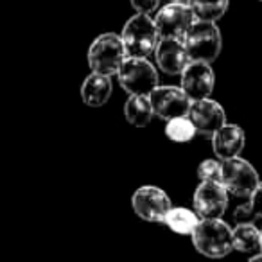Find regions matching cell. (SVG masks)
Here are the masks:
<instances>
[{
    "label": "cell",
    "mask_w": 262,
    "mask_h": 262,
    "mask_svg": "<svg viewBox=\"0 0 262 262\" xmlns=\"http://www.w3.org/2000/svg\"><path fill=\"white\" fill-rule=\"evenodd\" d=\"M129 2L137 13H146V15L153 13L160 4V0H129Z\"/></svg>",
    "instance_id": "cell-23"
},
{
    "label": "cell",
    "mask_w": 262,
    "mask_h": 262,
    "mask_svg": "<svg viewBox=\"0 0 262 262\" xmlns=\"http://www.w3.org/2000/svg\"><path fill=\"white\" fill-rule=\"evenodd\" d=\"M198 178L201 182H219L221 183V162L205 160L198 167Z\"/></svg>",
    "instance_id": "cell-22"
},
{
    "label": "cell",
    "mask_w": 262,
    "mask_h": 262,
    "mask_svg": "<svg viewBox=\"0 0 262 262\" xmlns=\"http://www.w3.org/2000/svg\"><path fill=\"white\" fill-rule=\"evenodd\" d=\"M124 115L129 124L137 127H146L153 119V106L147 95H129L124 104Z\"/></svg>",
    "instance_id": "cell-17"
},
{
    "label": "cell",
    "mask_w": 262,
    "mask_h": 262,
    "mask_svg": "<svg viewBox=\"0 0 262 262\" xmlns=\"http://www.w3.org/2000/svg\"><path fill=\"white\" fill-rule=\"evenodd\" d=\"M183 45H185L190 61L212 63L221 54L223 38L214 22L194 20L183 36Z\"/></svg>",
    "instance_id": "cell-1"
},
{
    "label": "cell",
    "mask_w": 262,
    "mask_h": 262,
    "mask_svg": "<svg viewBox=\"0 0 262 262\" xmlns=\"http://www.w3.org/2000/svg\"><path fill=\"white\" fill-rule=\"evenodd\" d=\"M120 38L127 56L147 58L155 52V47L160 40V33L157 29L155 18L146 13H137L126 22Z\"/></svg>",
    "instance_id": "cell-2"
},
{
    "label": "cell",
    "mask_w": 262,
    "mask_h": 262,
    "mask_svg": "<svg viewBox=\"0 0 262 262\" xmlns=\"http://www.w3.org/2000/svg\"><path fill=\"white\" fill-rule=\"evenodd\" d=\"M147 97L153 106V113L164 120L187 115L192 102L182 86H157Z\"/></svg>",
    "instance_id": "cell-10"
},
{
    "label": "cell",
    "mask_w": 262,
    "mask_h": 262,
    "mask_svg": "<svg viewBox=\"0 0 262 262\" xmlns=\"http://www.w3.org/2000/svg\"><path fill=\"white\" fill-rule=\"evenodd\" d=\"M115 76L129 95H149L158 86V72L146 58L127 56Z\"/></svg>",
    "instance_id": "cell-5"
},
{
    "label": "cell",
    "mask_w": 262,
    "mask_h": 262,
    "mask_svg": "<svg viewBox=\"0 0 262 262\" xmlns=\"http://www.w3.org/2000/svg\"><path fill=\"white\" fill-rule=\"evenodd\" d=\"M190 235L196 250L207 257L221 258L233 250L232 228L225 221H221V217L200 219Z\"/></svg>",
    "instance_id": "cell-3"
},
{
    "label": "cell",
    "mask_w": 262,
    "mask_h": 262,
    "mask_svg": "<svg viewBox=\"0 0 262 262\" xmlns=\"http://www.w3.org/2000/svg\"><path fill=\"white\" fill-rule=\"evenodd\" d=\"M155 58H157L160 70H164L169 76L182 74L190 61L183 40H178V38H160L155 47Z\"/></svg>",
    "instance_id": "cell-13"
},
{
    "label": "cell",
    "mask_w": 262,
    "mask_h": 262,
    "mask_svg": "<svg viewBox=\"0 0 262 262\" xmlns=\"http://www.w3.org/2000/svg\"><path fill=\"white\" fill-rule=\"evenodd\" d=\"M198 214L185 207H171V210L167 212L164 223L176 233H182V235H190L192 230L198 225Z\"/></svg>",
    "instance_id": "cell-18"
},
{
    "label": "cell",
    "mask_w": 262,
    "mask_h": 262,
    "mask_svg": "<svg viewBox=\"0 0 262 262\" xmlns=\"http://www.w3.org/2000/svg\"><path fill=\"white\" fill-rule=\"evenodd\" d=\"M196 20L190 6L187 4V0H172L171 4L164 6L158 11L155 24L160 33V38H178L183 40L185 33L192 22Z\"/></svg>",
    "instance_id": "cell-7"
},
{
    "label": "cell",
    "mask_w": 262,
    "mask_h": 262,
    "mask_svg": "<svg viewBox=\"0 0 262 262\" xmlns=\"http://www.w3.org/2000/svg\"><path fill=\"white\" fill-rule=\"evenodd\" d=\"M258 182L260 180L255 167L241 157H232L221 162V183L228 196L250 198Z\"/></svg>",
    "instance_id": "cell-6"
},
{
    "label": "cell",
    "mask_w": 262,
    "mask_h": 262,
    "mask_svg": "<svg viewBox=\"0 0 262 262\" xmlns=\"http://www.w3.org/2000/svg\"><path fill=\"white\" fill-rule=\"evenodd\" d=\"M260 251H262V230H260Z\"/></svg>",
    "instance_id": "cell-24"
},
{
    "label": "cell",
    "mask_w": 262,
    "mask_h": 262,
    "mask_svg": "<svg viewBox=\"0 0 262 262\" xmlns=\"http://www.w3.org/2000/svg\"><path fill=\"white\" fill-rule=\"evenodd\" d=\"M233 250L248 255H255L260 251V230L255 228L253 223H239L235 230H232Z\"/></svg>",
    "instance_id": "cell-16"
},
{
    "label": "cell",
    "mask_w": 262,
    "mask_h": 262,
    "mask_svg": "<svg viewBox=\"0 0 262 262\" xmlns=\"http://www.w3.org/2000/svg\"><path fill=\"white\" fill-rule=\"evenodd\" d=\"M182 76V90L187 94L190 101H200L212 94L215 84V76L210 63L205 61H189L183 69Z\"/></svg>",
    "instance_id": "cell-11"
},
{
    "label": "cell",
    "mask_w": 262,
    "mask_h": 262,
    "mask_svg": "<svg viewBox=\"0 0 262 262\" xmlns=\"http://www.w3.org/2000/svg\"><path fill=\"white\" fill-rule=\"evenodd\" d=\"M244 142H246V135L235 124L225 122L212 135V147H214V153L219 160L239 157L241 151L244 149Z\"/></svg>",
    "instance_id": "cell-14"
},
{
    "label": "cell",
    "mask_w": 262,
    "mask_h": 262,
    "mask_svg": "<svg viewBox=\"0 0 262 262\" xmlns=\"http://www.w3.org/2000/svg\"><path fill=\"white\" fill-rule=\"evenodd\" d=\"M110 95H112V79L104 74L92 72L81 86V97H83L84 104L92 106V108L106 104Z\"/></svg>",
    "instance_id": "cell-15"
},
{
    "label": "cell",
    "mask_w": 262,
    "mask_h": 262,
    "mask_svg": "<svg viewBox=\"0 0 262 262\" xmlns=\"http://www.w3.org/2000/svg\"><path fill=\"white\" fill-rule=\"evenodd\" d=\"M127 58L122 38L115 33H104L92 41L88 49V65L92 72L115 76L117 70Z\"/></svg>",
    "instance_id": "cell-4"
},
{
    "label": "cell",
    "mask_w": 262,
    "mask_h": 262,
    "mask_svg": "<svg viewBox=\"0 0 262 262\" xmlns=\"http://www.w3.org/2000/svg\"><path fill=\"white\" fill-rule=\"evenodd\" d=\"M131 205L140 219L149 223H164L165 215L172 207L167 194L153 185H144L135 190L131 198Z\"/></svg>",
    "instance_id": "cell-8"
},
{
    "label": "cell",
    "mask_w": 262,
    "mask_h": 262,
    "mask_svg": "<svg viewBox=\"0 0 262 262\" xmlns=\"http://www.w3.org/2000/svg\"><path fill=\"white\" fill-rule=\"evenodd\" d=\"M194 212L201 219H215L228 207V192L219 182H201L192 198Z\"/></svg>",
    "instance_id": "cell-9"
},
{
    "label": "cell",
    "mask_w": 262,
    "mask_h": 262,
    "mask_svg": "<svg viewBox=\"0 0 262 262\" xmlns=\"http://www.w3.org/2000/svg\"><path fill=\"white\" fill-rule=\"evenodd\" d=\"M260 2H262V0H260Z\"/></svg>",
    "instance_id": "cell-25"
},
{
    "label": "cell",
    "mask_w": 262,
    "mask_h": 262,
    "mask_svg": "<svg viewBox=\"0 0 262 262\" xmlns=\"http://www.w3.org/2000/svg\"><path fill=\"white\" fill-rule=\"evenodd\" d=\"M187 117L196 127V133L205 137H212L226 122L225 110L221 108V104H217L208 97L190 102Z\"/></svg>",
    "instance_id": "cell-12"
},
{
    "label": "cell",
    "mask_w": 262,
    "mask_h": 262,
    "mask_svg": "<svg viewBox=\"0 0 262 262\" xmlns=\"http://www.w3.org/2000/svg\"><path fill=\"white\" fill-rule=\"evenodd\" d=\"M228 2L230 0H187L194 16L198 20H208V22L221 18L228 9Z\"/></svg>",
    "instance_id": "cell-19"
},
{
    "label": "cell",
    "mask_w": 262,
    "mask_h": 262,
    "mask_svg": "<svg viewBox=\"0 0 262 262\" xmlns=\"http://www.w3.org/2000/svg\"><path fill=\"white\" fill-rule=\"evenodd\" d=\"M248 203L241 205L233 212V217L237 223H251L255 217H262V183L258 182V185L255 187V190L251 192V196L248 198Z\"/></svg>",
    "instance_id": "cell-20"
},
{
    "label": "cell",
    "mask_w": 262,
    "mask_h": 262,
    "mask_svg": "<svg viewBox=\"0 0 262 262\" xmlns=\"http://www.w3.org/2000/svg\"><path fill=\"white\" fill-rule=\"evenodd\" d=\"M165 135L172 142H189L196 135V127L187 115L174 117V119H169L165 124Z\"/></svg>",
    "instance_id": "cell-21"
}]
</instances>
